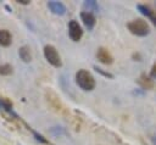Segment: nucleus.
Returning <instances> with one entry per match:
<instances>
[{
  "label": "nucleus",
  "mask_w": 156,
  "mask_h": 145,
  "mask_svg": "<svg viewBox=\"0 0 156 145\" xmlns=\"http://www.w3.org/2000/svg\"><path fill=\"white\" fill-rule=\"evenodd\" d=\"M76 83L80 89L85 91H90L95 88V78L87 69H79L76 73Z\"/></svg>",
  "instance_id": "nucleus-1"
},
{
  "label": "nucleus",
  "mask_w": 156,
  "mask_h": 145,
  "mask_svg": "<svg viewBox=\"0 0 156 145\" xmlns=\"http://www.w3.org/2000/svg\"><path fill=\"white\" fill-rule=\"evenodd\" d=\"M129 32L134 35H138V37H145L149 34L150 32V27L149 24L146 23V21L141 19V18H136V19H133L130 21L128 24H127Z\"/></svg>",
  "instance_id": "nucleus-2"
},
{
  "label": "nucleus",
  "mask_w": 156,
  "mask_h": 145,
  "mask_svg": "<svg viewBox=\"0 0 156 145\" xmlns=\"http://www.w3.org/2000/svg\"><path fill=\"white\" fill-rule=\"evenodd\" d=\"M44 56L46 58V61L52 65L54 67H61L62 66V61L60 57V54L57 52L56 48L52 45H45L44 48Z\"/></svg>",
  "instance_id": "nucleus-3"
},
{
  "label": "nucleus",
  "mask_w": 156,
  "mask_h": 145,
  "mask_svg": "<svg viewBox=\"0 0 156 145\" xmlns=\"http://www.w3.org/2000/svg\"><path fill=\"white\" fill-rule=\"evenodd\" d=\"M68 35L73 41H79L80 38L83 37V29L79 26V23L74 19L69 21L68 23Z\"/></svg>",
  "instance_id": "nucleus-4"
},
{
  "label": "nucleus",
  "mask_w": 156,
  "mask_h": 145,
  "mask_svg": "<svg viewBox=\"0 0 156 145\" xmlns=\"http://www.w3.org/2000/svg\"><path fill=\"white\" fill-rule=\"evenodd\" d=\"M96 58L101 63H104V65H111L113 62V57L110 54V51L106 48H102V46L98 49V51H96Z\"/></svg>",
  "instance_id": "nucleus-5"
},
{
  "label": "nucleus",
  "mask_w": 156,
  "mask_h": 145,
  "mask_svg": "<svg viewBox=\"0 0 156 145\" xmlns=\"http://www.w3.org/2000/svg\"><path fill=\"white\" fill-rule=\"evenodd\" d=\"M80 19H82L83 24L85 26V28H88L89 30H91L95 27L96 18H95V16L91 12H87V11L80 12Z\"/></svg>",
  "instance_id": "nucleus-6"
},
{
  "label": "nucleus",
  "mask_w": 156,
  "mask_h": 145,
  "mask_svg": "<svg viewBox=\"0 0 156 145\" xmlns=\"http://www.w3.org/2000/svg\"><path fill=\"white\" fill-rule=\"evenodd\" d=\"M48 7L50 9V11L55 15H58V16H62L66 13L67 9L66 6L61 2V1H49L48 2Z\"/></svg>",
  "instance_id": "nucleus-7"
},
{
  "label": "nucleus",
  "mask_w": 156,
  "mask_h": 145,
  "mask_svg": "<svg viewBox=\"0 0 156 145\" xmlns=\"http://www.w3.org/2000/svg\"><path fill=\"white\" fill-rule=\"evenodd\" d=\"M138 10H139L144 16H146V17L156 26V11H154L150 6L144 5V4H139V5H138Z\"/></svg>",
  "instance_id": "nucleus-8"
},
{
  "label": "nucleus",
  "mask_w": 156,
  "mask_h": 145,
  "mask_svg": "<svg viewBox=\"0 0 156 145\" xmlns=\"http://www.w3.org/2000/svg\"><path fill=\"white\" fill-rule=\"evenodd\" d=\"M138 83H139V85L143 88V89H152L154 88V80L150 78V77H147L146 74H141L140 77H139V79H138Z\"/></svg>",
  "instance_id": "nucleus-9"
},
{
  "label": "nucleus",
  "mask_w": 156,
  "mask_h": 145,
  "mask_svg": "<svg viewBox=\"0 0 156 145\" xmlns=\"http://www.w3.org/2000/svg\"><path fill=\"white\" fill-rule=\"evenodd\" d=\"M18 55H20V57L23 62H30L32 61V51H30L29 46H27V45L20 48Z\"/></svg>",
  "instance_id": "nucleus-10"
},
{
  "label": "nucleus",
  "mask_w": 156,
  "mask_h": 145,
  "mask_svg": "<svg viewBox=\"0 0 156 145\" xmlns=\"http://www.w3.org/2000/svg\"><path fill=\"white\" fill-rule=\"evenodd\" d=\"M12 41V35L6 29H0V45L1 46H9Z\"/></svg>",
  "instance_id": "nucleus-11"
},
{
  "label": "nucleus",
  "mask_w": 156,
  "mask_h": 145,
  "mask_svg": "<svg viewBox=\"0 0 156 145\" xmlns=\"http://www.w3.org/2000/svg\"><path fill=\"white\" fill-rule=\"evenodd\" d=\"M83 6L87 9V12H91V11H98V10H99V6H98L96 1H94V0L84 1ZM91 13H93V12H91Z\"/></svg>",
  "instance_id": "nucleus-12"
},
{
  "label": "nucleus",
  "mask_w": 156,
  "mask_h": 145,
  "mask_svg": "<svg viewBox=\"0 0 156 145\" xmlns=\"http://www.w3.org/2000/svg\"><path fill=\"white\" fill-rule=\"evenodd\" d=\"M12 73V66L9 63L5 65H0V74L1 76H9Z\"/></svg>",
  "instance_id": "nucleus-13"
},
{
  "label": "nucleus",
  "mask_w": 156,
  "mask_h": 145,
  "mask_svg": "<svg viewBox=\"0 0 156 145\" xmlns=\"http://www.w3.org/2000/svg\"><path fill=\"white\" fill-rule=\"evenodd\" d=\"M0 107H1V108H5V110H7V111H10L11 107H12V105H11V102H10L9 100L0 97Z\"/></svg>",
  "instance_id": "nucleus-14"
},
{
  "label": "nucleus",
  "mask_w": 156,
  "mask_h": 145,
  "mask_svg": "<svg viewBox=\"0 0 156 145\" xmlns=\"http://www.w3.org/2000/svg\"><path fill=\"white\" fill-rule=\"evenodd\" d=\"M95 68V71L98 72V73H101L102 76H105V77H108V78H113V76L111 74V73H108V72H105V71H102L101 68H99V67H94Z\"/></svg>",
  "instance_id": "nucleus-15"
},
{
  "label": "nucleus",
  "mask_w": 156,
  "mask_h": 145,
  "mask_svg": "<svg viewBox=\"0 0 156 145\" xmlns=\"http://www.w3.org/2000/svg\"><path fill=\"white\" fill-rule=\"evenodd\" d=\"M150 76H151V78H154V79H156V62L152 65V67H151V71H150Z\"/></svg>",
  "instance_id": "nucleus-16"
},
{
  "label": "nucleus",
  "mask_w": 156,
  "mask_h": 145,
  "mask_svg": "<svg viewBox=\"0 0 156 145\" xmlns=\"http://www.w3.org/2000/svg\"><path fill=\"white\" fill-rule=\"evenodd\" d=\"M18 2H20V4H23V5L29 4V1H28V0H18Z\"/></svg>",
  "instance_id": "nucleus-17"
},
{
  "label": "nucleus",
  "mask_w": 156,
  "mask_h": 145,
  "mask_svg": "<svg viewBox=\"0 0 156 145\" xmlns=\"http://www.w3.org/2000/svg\"><path fill=\"white\" fill-rule=\"evenodd\" d=\"M152 144H154V145H156V135L152 138Z\"/></svg>",
  "instance_id": "nucleus-18"
}]
</instances>
